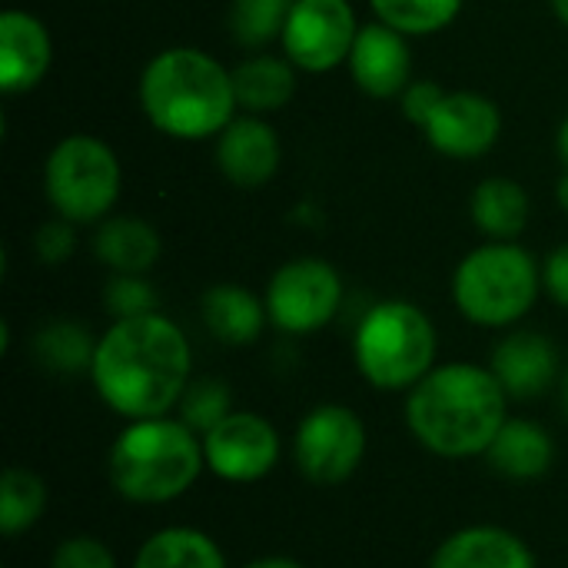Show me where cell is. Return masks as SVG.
I'll return each mask as SVG.
<instances>
[{
	"mask_svg": "<svg viewBox=\"0 0 568 568\" xmlns=\"http://www.w3.org/2000/svg\"><path fill=\"white\" fill-rule=\"evenodd\" d=\"M506 419L509 396L479 363H443L406 393V429L439 459L486 456Z\"/></svg>",
	"mask_w": 568,
	"mask_h": 568,
	"instance_id": "2",
	"label": "cell"
},
{
	"mask_svg": "<svg viewBox=\"0 0 568 568\" xmlns=\"http://www.w3.org/2000/svg\"><path fill=\"white\" fill-rule=\"evenodd\" d=\"M346 63H349V73H353L356 87L366 97H376V100L403 97V90L413 83L409 37L386 27L383 20H373V23L359 27Z\"/></svg>",
	"mask_w": 568,
	"mask_h": 568,
	"instance_id": "13",
	"label": "cell"
},
{
	"mask_svg": "<svg viewBox=\"0 0 568 568\" xmlns=\"http://www.w3.org/2000/svg\"><path fill=\"white\" fill-rule=\"evenodd\" d=\"M529 193L523 190L519 180L509 176H489L476 186L469 200L473 223L489 236V240H516L529 226Z\"/></svg>",
	"mask_w": 568,
	"mask_h": 568,
	"instance_id": "23",
	"label": "cell"
},
{
	"mask_svg": "<svg viewBox=\"0 0 568 568\" xmlns=\"http://www.w3.org/2000/svg\"><path fill=\"white\" fill-rule=\"evenodd\" d=\"M53 63V40L43 20L27 10L0 13V90L17 97L33 90Z\"/></svg>",
	"mask_w": 568,
	"mask_h": 568,
	"instance_id": "16",
	"label": "cell"
},
{
	"mask_svg": "<svg viewBox=\"0 0 568 568\" xmlns=\"http://www.w3.org/2000/svg\"><path fill=\"white\" fill-rule=\"evenodd\" d=\"M50 568H116V556L103 539L80 532V536H67L53 549Z\"/></svg>",
	"mask_w": 568,
	"mask_h": 568,
	"instance_id": "30",
	"label": "cell"
},
{
	"mask_svg": "<svg viewBox=\"0 0 568 568\" xmlns=\"http://www.w3.org/2000/svg\"><path fill=\"white\" fill-rule=\"evenodd\" d=\"M120 160L100 136L70 133L47 153L43 193L57 216L70 223H103L120 196Z\"/></svg>",
	"mask_w": 568,
	"mask_h": 568,
	"instance_id": "7",
	"label": "cell"
},
{
	"mask_svg": "<svg viewBox=\"0 0 568 568\" xmlns=\"http://www.w3.org/2000/svg\"><path fill=\"white\" fill-rule=\"evenodd\" d=\"M103 306L110 310L113 320H133L156 313V293L143 276L113 273V280L103 286Z\"/></svg>",
	"mask_w": 568,
	"mask_h": 568,
	"instance_id": "29",
	"label": "cell"
},
{
	"mask_svg": "<svg viewBox=\"0 0 568 568\" xmlns=\"http://www.w3.org/2000/svg\"><path fill=\"white\" fill-rule=\"evenodd\" d=\"M556 150H559V156H562V163H566L568 170V116L559 123V133H556Z\"/></svg>",
	"mask_w": 568,
	"mask_h": 568,
	"instance_id": "35",
	"label": "cell"
},
{
	"mask_svg": "<svg viewBox=\"0 0 568 568\" xmlns=\"http://www.w3.org/2000/svg\"><path fill=\"white\" fill-rule=\"evenodd\" d=\"M429 146L453 160H476L489 153L503 133V110L496 100L473 90H446L439 106L423 123Z\"/></svg>",
	"mask_w": 568,
	"mask_h": 568,
	"instance_id": "12",
	"label": "cell"
},
{
	"mask_svg": "<svg viewBox=\"0 0 568 568\" xmlns=\"http://www.w3.org/2000/svg\"><path fill=\"white\" fill-rule=\"evenodd\" d=\"M293 0H233L230 7V37L246 50H260L270 40L283 37Z\"/></svg>",
	"mask_w": 568,
	"mask_h": 568,
	"instance_id": "27",
	"label": "cell"
},
{
	"mask_svg": "<svg viewBox=\"0 0 568 568\" xmlns=\"http://www.w3.org/2000/svg\"><path fill=\"white\" fill-rule=\"evenodd\" d=\"M233 413V393L223 379H193L183 393L176 416L196 433L206 436L213 426H220Z\"/></svg>",
	"mask_w": 568,
	"mask_h": 568,
	"instance_id": "28",
	"label": "cell"
},
{
	"mask_svg": "<svg viewBox=\"0 0 568 568\" xmlns=\"http://www.w3.org/2000/svg\"><path fill=\"white\" fill-rule=\"evenodd\" d=\"M280 160H283L280 136L256 113L233 116L226 130L216 136V166L240 190L266 186L276 176Z\"/></svg>",
	"mask_w": 568,
	"mask_h": 568,
	"instance_id": "14",
	"label": "cell"
},
{
	"mask_svg": "<svg viewBox=\"0 0 568 568\" xmlns=\"http://www.w3.org/2000/svg\"><path fill=\"white\" fill-rule=\"evenodd\" d=\"M133 568H230L220 542L193 526H166L143 539Z\"/></svg>",
	"mask_w": 568,
	"mask_h": 568,
	"instance_id": "22",
	"label": "cell"
},
{
	"mask_svg": "<svg viewBox=\"0 0 568 568\" xmlns=\"http://www.w3.org/2000/svg\"><path fill=\"white\" fill-rule=\"evenodd\" d=\"M369 7L386 27L406 37H429L459 17L463 0H369Z\"/></svg>",
	"mask_w": 568,
	"mask_h": 568,
	"instance_id": "26",
	"label": "cell"
},
{
	"mask_svg": "<svg viewBox=\"0 0 568 568\" xmlns=\"http://www.w3.org/2000/svg\"><path fill=\"white\" fill-rule=\"evenodd\" d=\"M243 568H306V566H303V562H296V559H290V556H263V559L246 562Z\"/></svg>",
	"mask_w": 568,
	"mask_h": 568,
	"instance_id": "34",
	"label": "cell"
},
{
	"mask_svg": "<svg viewBox=\"0 0 568 568\" xmlns=\"http://www.w3.org/2000/svg\"><path fill=\"white\" fill-rule=\"evenodd\" d=\"M93 253L113 273L143 276V273H150L156 266V260L163 253V243H160V233L146 220H140V216H110L93 233Z\"/></svg>",
	"mask_w": 568,
	"mask_h": 568,
	"instance_id": "20",
	"label": "cell"
},
{
	"mask_svg": "<svg viewBox=\"0 0 568 568\" xmlns=\"http://www.w3.org/2000/svg\"><path fill=\"white\" fill-rule=\"evenodd\" d=\"M140 106L163 136H220L240 106L233 70L196 47L160 50L140 73Z\"/></svg>",
	"mask_w": 568,
	"mask_h": 568,
	"instance_id": "3",
	"label": "cell"
},
{
	"mask_svg": "<svg viewBox=\"0 0 568 568\" xmlns=\"http://www.w3.org/2000/svg\"><path fill=\"white\" fill-rule=\"evenodd\" d=\"M47 483L27 466H7L0 476V532L17 539L30 532L47 513Z\"/></svg>",
	"mask_w": 568,
	"mask_h": 568,
	"instance_id": "24",
	"label": "cell"
},
{
	"mask_svg": "<svg viewBox=\"0 0 568 568\" xmlns=\"http://www.w3.org/2000/svg\"><path fill=\"white\" fill-rule=\"evenodd\" d=\"M552 10H556V17L568 27V0H552Z\"/></svg>",
	"mask_w": 568,
	"mask_h": 568,
	"instance_id": "37",
	"label": "cell"
},
{
	"mask_svg": "<svg viewBox=\"0 0 568 568\" xmlns=\"http://www.w3.org/2000/svg\"><path fill=\"white\" fill-rule=\"evenodd\" d=\"M443 97H446V90H443L436 80H413V83L403 90L399 103H403L406 120H409V123H416V126L423 130V123L429 120V113L439 106V100H443Z\"/></svg>",
	"mask_w": 568,
	"mask_h": 568,
	"instance_id": "32",
	"label": "cell"
},
{
	"mask_svg": "<svg viewBox=\"0 0 568 568\" xmlns=\"http://www.w3.org/2000/svg\"><path fill=\"white\" fill-rule=\"evenodd\" d=\"M200 316L206 333L223 346H250L263 336V326L270 323L266 300L236 283L210 286L200 300Z\"/></svg>",
	"mask_w": 568,
	"mask_h": 568,
	"instance_id": "19",
	"label": "cell"
},
{
	"mask_svg": "<svg viewBox=\"0 0 568 568\" xmlns=\"http://www.w3.org/2000/svg\"><path fill=\"white\" fill-rule=\"evenodd\" d=\"M439 336L426 310L409 300H383L366 310L353 333L359 376L379 393H409L436 369Z\"/></svg>",
	"mask_w": 568,
	"mask_h": 568,
	"instance_id": "5",
	"label": "cell"
},
{
	"mask_svg": "<svg viewBox=\"0 0 568 568\" xmlns=\"http://www.w3.org/2000/svg\"><path fill=\"white\" fill-rule=\"evenodd\" d=\"M369 453V433L356 409L343 403L313 406L293 436V463L313 486H343Z\"/></svg>",
	"mask_w": 568,
	"mask_h": 568,
	"instance_id": "8",
	"label": "cell"
},
{
	"mask_svg": "<svg viewBox=\"0 0 568 568\" xmlns=\"http://www.w3.org/2000/svg\"><path fill=\"white\" fill-rule=\"evenodd\" d=\"M206 469L230 486H253L266 479L283 459L276 426L250 409H233L220 426L203 436Z\"/></svg>",
	"mask_w": 568,
	"mask_h": 568,
	"instance_id": "11",
	"label": "cell"
},
{
	"mask_svg": "<svg viewBox=\"0 0 568 568\" xmlns=\"http://www.w3.org/2000/svg\"><path fill=\"white\" fill-rule=\"evenodd\" d=\"M429 568H536V552L513 529L466 526L436 546Z\"/></svg>",
	"mask_w": 568,
	"mask_h": 568,
	"instance_id": "17",
	"label": "cell"
},
{
	"mask_svg": "<svg viewBox=\"0 0 568 568\" xmlns=\"http://www.w3.org/2000/svg\"><path fill=\"white\" fill-rule=\"evenodd\" d=\"M562 406H566V416H568V373H566V379H562Z\"/></svg>",
	"mask_w": 568,
	"mask_h": 568,
	"instance_id": "38",
	"label": "cell"
},
{
	"mask_svg": "<svg viewBox=\"0 0 568 568\" xmlns=\"http://www.w3.org/2000/svg\"><path fill=\"white\" fill-rule=\"evenodd\" d=\"M203 469V436L180 416L133 419L106 449V479L133 506H170L183 499Z\"/></svg>",
	"mask_w": 568,
	"mask_h": 568,
	"instance_id": "4",
	"label": "cell"
},
{
	"mask_svg": "<svg viewBox=\"0 0 568 568\" xmlns=\"http://www.w3.org/2000/svg\"><path fill=\"white\" fill-rule=\"evenodd\" d=\"M483 459L503 479L532 483V479H542L556 466V439L542 423L509 416Z\"/></svg>",
	"mask_w": 568,
	"mask_h": 568,
	"instance_id": "18",
	"label": "cell"
},
{
	"mask_svg": "<svg viewBox=\"0 0 568 568\" xmlns=\"http://www.w3.org/2000/svg\"><path fill=\"white\" fill-rule=\"evenodd\" d=\"M542 290V266L536 256L513 243L493 240L463 256L453 273L456 310L483 329H506L526 320Z\"/></svg>",
	"mask_w": 568,
	"mask_h": 568,
	"instance_id": "6",
	"label": "cell"
},
{
	"mask_svg": "<svg viewBox=\"0 0 568 568\" xmlns=\"http://www.w3.org/2000/svg\"><path fill=\"white\" fill-rule=\"evenodd\" d=\"M542 290L552 296V303L568 310V243L552 250L549 260L542 263Z\"/></svg>",
	"mask_w": 568,
	"mask_h": 568,
	"instance_id": "33",
	"label": "cell"
},
{
	"mask_svg": "<svg viewBox=\"0 0 568 568\" xmlns=\"http://www.w3.org/2000/svg\"><path fill=\"white\" fill-rule=\"evenodd\" d=\"M73 226H77V223L57 216V220H50V223H43V226L37 230L33 250H37V256H40L47 266H60L63 260H70V253H73V246H77Z\"/></svg>",
	"mask_w": 568,
	"mask_h": 568,
	"instance_id": "31",
	"label": "cell"
},
{
	"mask_svg": "<svg viewBox=\"0 0 568 568\" xmlns=\"http://www.w3.org/2000/svg\"><path fill=\"white\" fill-rule=\"evenodd\" d=\"M236 103L246 113H276L296 93V67L276 53H253L233 67Z\"/></svg>",
	"mask_w": 568,
	"mask_h": 568,
	"instance_id": "21",
	"label": "cell"
},
{
	"mask_svg": "<svg viewBox=\"0 0 568 568\" xmlns=\"http://www.w3.org/2000/svg\"><path fill=\"white\" fill-rule=\"evenodd\" d=\"M359 23L349 0H293L283 27V57L306 73H329L349 60Z\"/></svg>",
	"mask_w": 568,
	"mask_h": 568,
	"instance_id": "10",
	"label": "cell"
},
{
	"mask_svg": "<svg viewBox=\"0 0 568 568\" xmlns=\"http://www.w3.org/2000/svg\"><path fill=\"white\" fill-rule=\"evenodd\" d=\"M556 196H559V203L568 210V173L559 180V186H556Z\"/></svg>",
	"mask_w": 568,
	"mask_h": 568,
	"instance_id": "36",
	"label": "cell"
},
{
	"mask_svg": "<svg viewBox=\"0 0 568 568\" xmlns=\"http://www.w3.org/2000/svg\"><path fill=\"white\" fill-rule=\"evenodd\" d=\"M489 369L496 373L499 386L509 399H539L546 396L559 379V353L556 343L536 329H513L506 333L489 359Z\"/></svg>",
	"mask_w": 568,
	"mask_h": 568,
	"instance_id": "15",
	"label": "cell"
},
{
	"mask_svg": "<svg viewBox=\"0 0 568 568\" xmlns=\"http://www.w3.org/2000/svg\"><path fill=\"white\" fill-rule=\"evenodd\" d=\"M87 376L100 403L123 423L173 416L193 383V349L186 333L160 310L113 320L97 336Z\"/></svg>",
	"mask_w": 568,
	"mask_h": 568,
	"instance_id": "1",
	"label": "cell"
},
{
	"mask_svg": "<svg viewBox=\"0 0 568 568\" xmlns=\"http://www.w3.org/2000/svg\"><path fill=\"white\" fill-rule=\"evenodd\" d=\"M270 323L290 336H310L329 326L343 306V276L320 256L283 263L266 283Z\"/></svg>",
	"mask_w": 568,
	"mask_h": 568,
	"instance_id": "9",
	"label": "cell"
},
{
	"mask_svg": "<svg viewBox=\"0 0 568 568\" xmlns=\"http://www.w3.org/2000/svg\"><path fill=\"white\" fill-rule=\"evenodd\" d=\"M93 349H97V339L83 326H77L70 320H53V323H47L33 336V356H37V363L43 369L57 373V376L90 373Z\"/></svg>",
	"mask_w": 568,
	"mask_h": 568,
	"instance_id": "25",
	"label": "cell"
}]
</instances>
